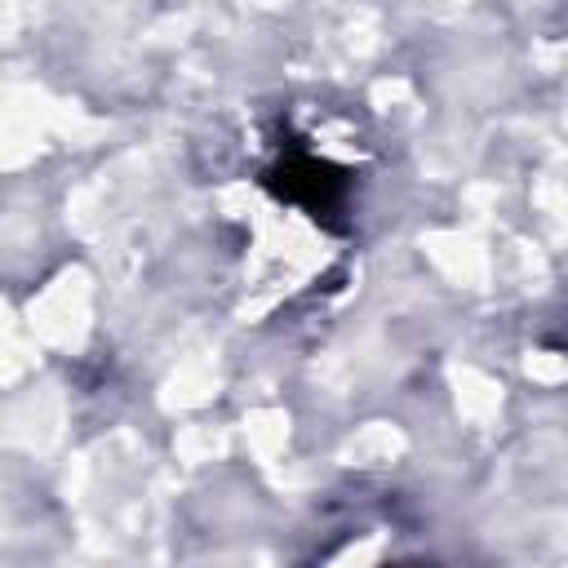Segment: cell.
I'll return each mask as SVG.
<instances>
[{
	"mask_svg": "<svg viewBox=\"0 0 568 568\" xmlns=\"http://www.w3.org/2000/svg\"><path fill=\"white\" fill-rule=\"evenodd\" d=\"M364 173L368 138L333 106L297 102L253 133L222 213L257 306L342 288Z\"/></svg>",
	"mask_w": 568,
	"mask_h": 568,
	"instance_id": "1",
	"label": "cell"
},
{
	"mask_svg": "<svg viewBox=\"0 0 568 568\" xmlns=\"http://www.w3.org/2000/svg\"><path fill=\"white\" fill-rule=\"evenodd\" d=\"M306 568H444L435 550L395 519H359L311 550Z\"/></svg>",
	"mask_w": 568,
	"mask_h": 568,
	"instance_id": "2",
	"label": "cell"
}]
</instances>
